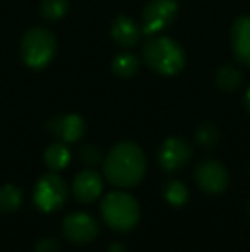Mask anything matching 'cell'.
<instances>
[{
	"mask_svg": "<svg viewBox=\"0 0 250 252\" xmlns=\"http://www.w3.org/2000/svg\"><path fill=\"white\" fill-rule=\"evenodd\" d=\"M103 173L115 187L137 186L146 175V155L136 143H118L103 158Z\"/></svg>",
	"mask_w": 250,
	"mask_h": 252,
	"instance_id": "6da1fadb",
	"label": "cell"
},
{
	"mask_svg": "<svg viewBox=\"0 0 250 252\" xmlns=\"http://www.w3.org/2000/svg\"><path fill=\"white\" fill-rule=\"evenodd\" d=\"M146 63L161 76H175L185 65V52L180 43L168 36L149 40L142 48Z\"/></svg>",
	"mask_w": 250,
	"mask_h": 252,
	"instance_id": "7a4b0ae2",
	"label": "cell"
},
{
	"mask_svg": "<svg viewBox=\"0 0 250 252\" xmlns=\"http://www.w3.org/2000/svg\"><path fill=\"white\" fill-rule=\"evenodd\" d=\"M101 216L117 232H129L139 223L140 208L136 197L124 190L110 192L101 201Z\"/></svg>",
	"mask_w": 250,
	"mask_h": 252,
	"instance_id": "3957f363",
	"label": "cell"
},
{
	"mask_svg": "<svg viewBox=\"0 0 250 252\" xmlns=\"http://www.w3.org/2000/svg\"><path fill=\"white\" fill-rule=\"evenodd\" d=\"M57 52V40L54 33L45 28H33L26 31L21 41V57L31 69H43L52 62Z\"/></svg>",
	"mask_w": 250,
	"mask_h": 252,
	"instance_id": "277c9868",
	"label": "cell"
},
{
	"mask_svg": "<svg viewBox=\"0 0 250 252\" xmlns=\"http://www.w3.org/2000/svg\"><path fill=\"white\" fill-rule=\"evenodd\" d=\"M69 189L65 180L57 172L43 175L34 186L33 201L36 208L43 213H54L60 209L67 201Z\"/></svg>",
	"mask_w": 250,
	"mask_h": 252,
	"instance_id": "5b68a950",
	"label": "cell"
},
{
	"mask_svg": "<svg viewBox=\"0 0 250 252\" xmlns=\"http://www.w3.org/2000/svg\"><path fill=\"white\" fill-rule=\"evenodd\" d=\"M178 14L177 0H151L142 14V30L146 34H158L170 26Z\"/></svg>",
	"mask_w": 250,
	"mask_h": 252,
	"instance_id": "8992f818",
	"label": "cell"
},
{
	"mask_svg": "<svg viewBox=\"0 0 250 252\" xmlns=\"http://www.w3.org/2000/svg\"><path fill=\"white\" fill-rule=\"evenodd\" d=\"M195 182L204 192L207 194H221L226 190L230 184V175L223 163L216 159H204L195 166Z\"/></svg>",
	"mask_w": 250,
	"mask_h": 252,
	"instance_id": "52a82bcc",
	"label": "cell"
},
{
	"mask_svg": "<svg viewBox=\"0 0 250 252\" xmlns=\"http://www.w3.org/2000/svg\"><path fill=\"white\" fill-rule=\"evenodd\" d=\"M62 232L67 240L81 246V244L93 242L100 233V226L89 213L77 211L63 218Z\"/></svg>",
	"mask_w": 250,
	"mask_h": 252,
	"instance_id": "ba28073f",
	"label": "cell"
},
{
	"mask_svg": "<svg viewBox=\"0 0 250 252\" xmlns=\"http://www.w3.org/2000/svg\"><path fill=\"white\" fill-rule=\"evenodd\" d=\"M192 156V148L182 137H168L158 151V163L167 172L184 168Z\"/></svg>",
	"mask_w": 250,
	"mask_h": 252,
	"instance_id": "9c48e42d",
	"label": "cell"
},
{
	"mask_svg": "<svg viewBox=\"0 0 250 252\" xmlns=\"http://www.w3.org/2000/svg\"><path fill=\"white\" fill-rule=\"evenodd\" d=\"M47 129L50 130L52 136L58 137L62 143H76L86 132V122L83 120V117L69 113V115L54 117L52 120H48Z\"/></svg>",
	"mask_w": 250,
	"mask_h": 252,
	"instance_id": "30bf717a",
	"label": "cell"
},
{
	"mask_svg": "<svg viewBox=\"0 0 250 252\" xmlns=\"http://www.w3.org/2000/svg\"><path fill=\"white\" fill-rule=\"evenodd\" d=\"M103 190V180L94 170H84L76 175L72 182V196L77 202L91 204L100 197Z\"/></svg>",
	"mask_w": 250,
	"mask_h": 252,
	"instance_id": "8fae6325",
	"label": "cell"
},
{
	"mask_svg": "<svg viewBox=\"0 0 250 252\" xmlns=\"http://www.w3.org/2000/svg\"><path fill=\"white\" fill-rule=\"evenodd\" d=\"M231 45L238 62L250 65V16H242L235 21L231 30Z\"/></svg>",
	"mask_w": 250,
	"mask_h": 252,
	"instance_id": "7c38bea8",
	"label": "cell"
},
{
	"mask_svg": "<svg viewBox=\"0 0 250 252\" xmlns=\"http://www.w3.org/2000/svg\"><path fill=\"white\" fill-rule=\"evenodd\" d=\"M111 36L122 47H134L140 38V28L132 17L118 16L111 24Z\"/></svg>",
	"mask_w": 250,
	"mask_h": 252,
	"instance_id": "4fadbf2b",
	"label": "cell"
},
{
	"mask_svg": "<svg viewBox=\"0 0 250 252\" xmlns=\"http://www.w3.org/2000/svg\"><path fill=\"white\" fill-rule=\"evenodd\" d=\"M43 158L52 172H60V170H63L70 163V151L67 148V143H62V141L52 143L45 150Z\"/></svg>",
	"mask_w": 250,
	"mask_h": 252,
	"instance_id": "5bb4252c",
	"label": "cell"
},
{
	"mask_svg": "<svg viewBox=\"0 0 250 252\" xmlns=\"http://www.w3.org/2000/svg\"><path fill=\"white\" fill-rule=\"evenodd\" d=\"M23 204V190L12 184L0 187V213H12Z\"/></svg>",
	"mask_w": 250,
	"mask_h": 252,
	"instance_id": "9a60e30c",
	"label": "cell"
},
{
	"mask_svg": "<svg viewBox=\"0 0 250 252\" xmlns=\"http://www.w3.org/2000/svg\"><path fill=\"white\" fill-rule=\"evenodd\" d=\"M163 197L168 204L180 208V206H184L189 201V189L180 180H170L163 187Z\"/></svg>",
	"mask_w": 250,
	"mask_h": 252,
	"instance_id": "2e32d148",
	"label": "cell"
},
{
	"mask_svg": "<svg viewBox=\"0 0 250 252\" xmlns=\"http://www.w3.org/2000/svg\"><path fill=\"white\" fill-rule=\"evenodd\" d=\"M111 69L118 77H132L139 70V59L134 53H118L111 62Z\"/></svg>",
	"mask_w": 250,
	"mask_h": 252,
	"instance_id": "e0dca14e",
	"label": "cell"
},
{
	"mask_svg": "<svg viewBox=\"0 0 250 252\" xmlns=\"http://www.w3.org/2000/svg\"><path fill=\"white\" fill-rule=\"evenodd\" d=\"M242 79H244L242 72L231 65L221 67L216 74V84L224 91H233V90H237V88H240Z\"/></svg>",
	"mask_w": 250,
	"mask_h": 252,
	"instance_id": "ac0fdd59",
	"label": "cell"
},
{
	"mask_svg": "<svg viewBox=\"0 0 250 252\" xmlns=\"http://www.w3.org/2000/svg\"><path fill=\"white\" fill-rule=\"evenodd\" d=\"M41 16L48 21H58L69 12V0H41Z\"/></svg>",
	"mask_w": 250,
	"mask_h": 252,
	"instance_id": "d6986e66",
	"label": "cell"
},
{
	"mask_svg": "<svg viewBox=\"0 0 250 252\" xmlns=\"http://www.w3.org/2000/svg\"><path fill=\"white\" fill-rule=\"evenodd\" d=\"M195 141L200 148L211 150V148L216 146L218 141H220V130H218V127L211 122L202 124L195 132Z\"/></svg>",
	"mask_w": 250,
	"mask_h": 252,
	"instance_id": "ffe728a7",
	"label": "cell"
},
{
	"mask_svg": "<svg viewBox=\"0 0 250 252\" xmlns=\"http://www.w3.org/2000/svg\"><path fill=\"white\" fill-rule=\"evenodd\" d=\"M79 158L84 165L87 166H96L103 161V155H101V150L94 144H86L79 150Z\"/></svg>",
	"mask_w": 250,
	"mask_h": 252,
	"instance_id": "44dd1931",
	"label": "cell"
},
{
	"mask_svg": "<svg viewBox=\"0 0 250 252\" xmlns=\"http://www.w3.org/2000/svg\"><path fill=\"white\" fill-rule=\"evenodd\" d=\"M34 252H60V244L54 237H45L36 242Z\"/></svg>",
	"mask_w": 250,
	"mask_h": 252,
	"instance_id": "7402d4cb",
	"label": "cell"
},
{
	"mask_svg": "<svg viewBox=\"0 0 250 252\" xmlns=\"http://www.w3.org/2000/svg\"><path fill=\"white\" fill-rule=\"evenodd\" d=\"M107 252H129V249L125 247V244L115 242V244H111V246L108 247V251H107Z\"/></svg>",
	"mask_w": 250,
	"mask_h": 252,
	"instance_id": "603a6c76",
	"label": "cell"
},
{
	"mask_svg": "<svg viewBox=\"0 0 250 252\" xmlns=\"http://www.w3.org/2000/svg\"><path fill=\"white\" fill-rule=\"evenodd\" d=\"M245 106H247V110L250 112V88H249L247 94H245Z\"/></svg>",
	"mask_w": 250,
	"mask_h": 252,
	"instance_id": "cb8c5ba5",
	"label": "cell"
},
{
	"mask_svg": "<svg viewBox=\"0 0 250 252\" xmlns=\"http://www.w3.org/2000/svg\"><path fill=\"white\" fill-rule=\"evenodd\" d=\"M247 211L250 213V201H249V204H247Z\"/></svg>",
	"mask_w": 250,
	"mask_h": 252,
	"instance_id": "d4e9b609",
	"label": "cell"
}]
</instances>
